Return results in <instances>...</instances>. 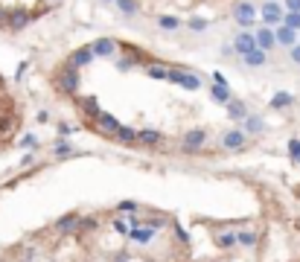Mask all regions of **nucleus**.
Wrapping results in <instances>:
<instances>
[{"label":"nucleus","mask_w":300,"mask_h":262,"mask_svg":"<svg viewBox=\"0 0 300 262\" xmlns=\"http://www.w3.org/2000/svg\"><path fill=\"white\" fill-rule=\"evenodd\" d=\"M190 26H193V29H204L207 23H204V21H190Z\"/></svg>","instance_id":"35"},{"label":"nucleus","mask_w":300,"mask_h":262,"mask_svg":"<svg viewBox=\"0 0 300 262\" xmlns=\"http://www.w3.org/2000/svg\"><path fill=\"white\" fill-rule=\"evenodd\" d=\"M59 85H62V90H67V93H76V87H79V73H76L73 67H67L65 73L59 76Z\"/></svg>","instance_id":"3"},{"label":"nucleus","mask_w":300,"mask_h":262,"mask_svg":"<svg viewBox=\"0 0 300 262\" xmlns=\"http://www.w3.org/2000/svg\"><path fill=\"white\" fill-rule=\"evenodd\" d=\"M82 108H85L87 114L93 117V120H99V117H102V111H99V102H96L93 96H87V99H82Z\"/></svg>","instance_id":"11"},{"label":"nucleus","mask_w":300,"mask_h":262,"mask_svg":"<svg viewBox=\"0 0 300 262\" xmlns=\"http://www.w3.org/2000/svg\"><path fill=\"white\" fill-rule=\"evenodd\" d=\"M73 221H76V218L67 216V218H62V221H59V227H62V230H70V227H73Z\"/></svg>","instance_id":"31"},{"label":"nucleus","mask_w":300,"mask_h":262,"mask_svg":"<svg viewBox=\"0 0 300 262\" xmlns=\"http://www.w3.org/2000/svg\"><path fill=\"white\" fill-rule=\"evenodd\" d=\"M262 129V120L259 117H248V131H259Z\"/></svg>","instance_id":"28"},{"label":"nucleus","mask_w":300,"mask_h":262,"mask_svg":"<svg viewBox=\"0 0 300 262\" xmlns=\"http://www.w3.org/2000/svg\"><path fill=\"white\" fill-rule=\"evenodd\" d=\"M134 207H137L134 201H123V204H120V210H134Z\"/></svg>","instance_id":"34"},{"label":"nucleus","mask_w":300,"mask_h":262,"mask_svg":"<svg viewBox=\"0 0 300 262\" xmlns=\"http://www.w3.org/2000/svg\"><path fill=\"white\" fill-rule=\"evenodd\" d=\"M146 76H151V79H166L169 76V70H163V67H146Z\"/></svg>","instance_id":"19"},{"label":"nucleus","mask_w":300,"mask_h":262,"mask_svg":"<svg viewBox=\"0 0 300 262\" xmlns=\"http://www.w3.org/2000/svg\"><path fill=\"white\" fill-rule=\"evenodd\" d=\"M90 56H93V47H82V50H76V53L70 56V67H73V70L85 67L87 62H90Z\"/></svg>","instance_id":"5"},{"label":"nucleus","mask_w":300,"mask_h":262,"mask_svg":"<svg viewBox=\"0 0 300 262\" xmlns=\"http://www.w3.org/2000/svg\"><path fill=\"white\" fill-rule=\"evenodd\" d=\"M213 99H219V102H227V99H230L227 87H219V85H213Z\"/></svg>","instance_id":"23"},{"label":"nucleus","mask_w":300,"mask_h":262,"mask_svg":"<svg viewBox=\"0 0 300 262\" xmlns=\"http://www.w3.org/2000/svg\"><path fill=\"white\" fill-rule=\"evenodd\" d=\"M262 18L268 23H277L280 18H283V15H280V6L277 3H265V6H262Z\"/></svg>","instance_id":"9"},{"label":"nucleus","mask_w":300,"mask_h":262,"mask_svg":"<svg viewBox=\"0 0 300 262\" xmlns=\"http://www.w3.org/2000/svg\"><path fill=\"white\" fill-rule=\"evenodd\" d=\"M277 41L286 44V47H292V44H295V29H289V26H280V29H277Z\"/></svg>","instance_id":"12"},{"label":"nucleus","mask_w":300,"mask_h":262,"mask_svg":"<svg viewBox=\"0 0 300 262\" xmlns=\"http://www.w3.org/2000/svg\"><path fill=\"white\" fill-rule=\"evenodd\" d=\"M151 233H154V227H134V230H131V239L134 242H149Z\"/></svg>","instance_id":"13"},{"label":"nucleus","mask_w":300,"mask_h":262,"mask_svg":"<svg viewBox=\"0 0 300 262\" xmlns=\"http://www.w3.org/2000/svg\"><path fill=\"white\" fill-rule=\"evenodd\" d=\"M286 26H289V29H298V26H300V15H298V12L286 15Z\"/></svg>","instance_id":"27"},{"label":"nucleus","mask_w":300,"mask_h":262,"mask_svg":"<svg viewBox=\"0 0 300 262\" xmlns=\"http://www.w3.org/2000/svg\"><path fill=\"white\" fill-rule=\"evenodd\" d=\"M271 105H274V108H286V105H292V96H289V93H277V96L271 99Z\"/></svg>","instance_id":"21"},{"label":"nucleus","mask_w":300,"mask_h":262,"mask_svg":"<svg viewBox=\"0 0 300 262\" xmlns=\"http://www.w3.org/2000/svg\"><path fill=\"white\" fill-rule=\"evenodd\" d=\"M23 260H26V262H32V260H35V248H29V251L23 254Z\"/></svg>","instance_id":"33"},{"label":"nucleus","mask_w":300,"mask_h":262,"mask_svg":"<svg viewBox=\"0 0 300 262\" xmlns=\"http://www.w3.org/2000/svg\"><path fill=\"white\" fill-rule=\"evenodd\" d=\"M286 6H289L292 12H300V0H286Z\"/></svg>","instance_id":"32"},{"label":"nucleus","mask_w":300,"mask_h":262,"mask_svg":"<svg viewBox=\"0 0 300 262\" xmlns=\"http://www.w3.org/2000/svg\"><path fill=\"white\" fill-rule=\"evenodd\" d=\"M245 65H248V67H259V65H265V53H262V50H254L251 56H245Z\"/></svg>","instance_id":"15"},{"label":"nucleus","mask_w":300,"mask_h":262,"mask_svg":"<svg viewBox=\"0 0 300 262\" xmlns=\"http://www.w3.org/2000/svg\"><path fill=\"white\" fill-rule=\"evenodd\" d=\"M96 129L102 131V134H120V129H123V126H120V123H117L111 114H102V117L96 120Z\"/></svg>","instance_id":"4"},{"label":"nucleus","mask_w":300,"mask_h":262,"mask_svg":"<svg viewBox=\"0 0 300 262\" xmlns=\"http://www.w3.org/2000/svg\"><path fill=\"white\" fill-rule=\"evenodd\" d=\"M254 38H257V50H262V53H265V50H271V47H274V41H277V32H271V29H259Z\"/></svg>","instance_id":"6"},{"label":"nucleus","mask_w":300,"mask_h":262,"mask_svg":"<svg viewBox=\"0 0 300 262\" xmlns=\"http://www.w3.org/2000/svg\"><path fill=\"white\" fill-rule=\"evenodd\" d=\"M166 82H175V85L187 87V90H198V76L195 73H184V70H169V76H166Z\"/></svg>","instance_id":"1"},{"label":"nucleus","mask_w":300,"mask_h":262,"mask_svg":"<svg viewBox=\"0 0 300 262\" xmlns=\"http://www.w3.org/2000/svg\"><path fill=\"white\" fill-rule=\"evenodd\" d=\"M134 137H137V134H134L131 129H120V134H117V140H123V143H131Z\"/></svg>","instance_id":"26"},{"label":"nucleus","mask_w":300,"mask_h":262,"mask_svg":"<svg viewBox=\"0 0 300 262\" xmlns=\"http://www.w3.org/2000/svg\"><path fill=\"white\" fill-rule=\"evenodd\" d=\"M227 114H230L233 120H245V117H248V111H245V105H242V102H230Z\"/></svg>","instance_id":"18"},{"label":"nucleus","mask_w":300,"mask_h":262,"mask_svg":"<svg viewBox=\"0 0 300 262\" xmlns=\"http://www.w3.org/2000/svg\"><path fill=\"white\" fill-rule=\"evenodd\" d=\"M184 143H187V149H195V146H201V143H204V131H190V134L184 137Z\"/></svg>","instance_id":"14"},{"label":"nucleus","mask_w":300,"mask_h":262,"mask_svg":"<svg viewBox=\"0 0 300 262\" xmlns=\"http://www.w3.org/2000/svg\"><path fill=\"white\" fill-rule=\"evenodd\" d=\"M216 245H219V248H230V245H236V236L233 233H222V236L216 239Z\"/></svg>","instance_id":"22"},{"label":"nucleus","mask_w":300,"mask_h":262,"mask_svg":"<svg viewBox=\"0 0 300 262\" xmlns=\"http://www.w3.org/2000/svg\"><path fill=\"white\" fill-rule=\"evenodd\" d=\"M117 6H120V12L123 15H137V0H117Z\"/></svg>","instance_id":"17"},{"label":"nucleus","mask_w":300,"mask_h":262,"mask_svg":"<svg viewBox=\"0 0 300 262\" xmlns=\"http://www.w3.org/2000/svg\"><path fill=\"white\" fill-rule=\"evenodd\" d=\"M236 242H239V245H254L257 236H254V233H236Z\"/></svg>","instance_id":"24"},{"label":"nucleus","mask_w":300,"mask_h":262,"mask_svg":"<svg viewBox=\"0 0 300 262\" xmlns=\"http://www.w3.org/2000/svg\"><path fill=\"white\" fill-rule=\"evenodd\" d=\"M222 143H225V149H242L245 146V134L242 131H227L222 137Z\"/></svg>","instance_id":"7"},{"label":"nucleus","mask_w":300,"mask_h":262,"mask_svg":"<svg viewBox=\"0 0 300 262\" xmlns=\"http://www.w3.org/2000/svg\"><path fill=\"white\" fill-rule=\"evenodd\" d=\"M137 140H143V143H157L160 134H157V131H137Z\"/></svg>","instance_id":"20"},{"label":"nucleus","mask_w":300,"mask_h":262,"mask_svg":"<svg viewBox=\"0 0 300 262\" xmlns=\"http://www.w3.org/2000/svg\"><path fill=\"white\" fill-rule=\"evenodd\" d=\"M292 56H295V62H298V65H300V47H298V50H295V53H292Z\"/></svg>","instance_id":"36"},{"label":"nucleus","mask_w":300,"mask_h":262,"mask_svg":"<svg viewBox=\"0 0 300 262\" xmlns=\"http://www.w3.org/2000/svg\"><path fill=\"white\" fill-rule=\"evenodd\" d=\"M26 21H29V15H26V12H15V15H9V26H12V29L26 26Z\"/></svg>","instance_id":"16"},{"label":"nucleus","mask_w":300,"mask_h":262,"mask_svg":"<svg viewBox=\"0 0 300 262\" xmlns=\"http://www.w3.org/2000/svg\"><path fill=\"white\" fill-rule=\"evenodd\" d=\"M289 149H292V154H295V160L300 163V140H292V143H289Z\"/></svg>","instance_id":"29"},{"label":"nucleus","mask_w":300,"mask_h":262,"mask_svg":"<svg viewBox=\"0 0 300 262\" xmlns=\"http://www.w3.org/2000/svg\"><path fill=\"white\" fill-rule=\"evenodd\" d=\"M114 53V41L111 38H99L93 44V56H111Z\"/></svg>","instance_id":"10"},{"label":"nucleus","mask_w":300,"mask_h":262,"mask_svg":"<svg viewBox=\"0 0 300 262\" xmlns=\"http://www.w3.org/2000/svg\"><path fill=\"white\" fill-rule=\"evenodd\" d=\"M254 15H257V9H254L251 3H239V6H236V21L239 23H251Z\"/></svg>","instance_id":"8"},{"label":"nucleus","mask_w":300,"mask_h":262,"mask_svg":"<svg viewBox=\"0 0 300 262\" xmlns=\"http://www.w3.org/2000/svg\"><path fill=\"white\" fill-rule=\"evenodd\" d=\"M160 26H163V29H175L178 21H175V18H160Z\"/></svg>","instance_id":"30"},{"label":"nucleus","mask_w":300,"mask_h":262,"mask_svg":"<svg viewBox=\"0 0 300 262\" xmlns=\"http://www.w3.org/2000/svg\"><path fill=\"white\" fill-rule=\"evenodd\" d=\"M233 50L239 53V56H251V53L257 50V38L248 35V32H239V35L233 38Z\"/></svg>","instance_id":"2"},{"label":"nucleus","mask_w":300,"mask_h":262,"mask_svg":"<svg viewBox=\"0 0 300 262\" xmlns=\"http://www.w3.org/2000/svg\"><path fill=\"white\" fill-rule=\"evenodd\" d=\"M114 230H117V233H123V236H126V233H131V227H129V221H126V218L114 221Z\"/></svg>","instance_id":"25"}]
</instances>
